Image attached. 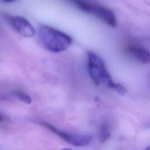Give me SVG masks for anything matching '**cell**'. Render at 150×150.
Here are the masks:
<instances>
[{"instance_id":"52a82bcc","label":"cell","mask_w":150,"mask_h":150,"mask_svg":"<svg viewBox=\"0 0 150 150\" xmlns=\"http://www.w3.org/2000/svg\"><path fill=\"white\" fill-rule=\"evenodd\" d=\"M110 125L107 121H104L101 124L99 131V141L101 143L105 142L110 137Z\"/></svg>"},{"instance_id":"ba28073f","label":"cell","mask_w":150,"mask_h":150,"mask_svg":"<svg viewBox=\"0 0 150 150\" xmlns=\"http://www.w3.org/2000/svg\"><path fill=\"white\" fill-rule=\"evenodd\" d=\"M13 94L17 97L20 101H22V102L26 103V104H30L32 103V99L29 95H28L25 92L20 90H16L13 91Z\"/></svg>"},{"instance_id":"9c48e42d","label":"cell","mask_w":150,"mask_h":150,"mask_svg":"<svg viewBox=\"0 0 150 150\" xmlns=\"http://www.w3.org/2000/svg\"><path fill=\"white\" fill-rule=\"evenodd\" d=\"M5 120L4 117L0 114V122H3Z\"/></svg>"},{"instance_id":"3957f363","label":"cell","mask_w":150,"mask_h":150,"mask_svg":"<svg viewBox=\"0 0 150 150\" xmlns=\"http://www.w3.org/2000/svg\"><path fill=\"white\" fill-rule=\"evenodd\" d=\"M82 11L92 15L110 26L115 27L116 17L112 11L91 0H69Z\"/></svg>"},{"instance_id":"7a4b0ae2","label":"cell","mask_w":150,"mask_h":150,"mask_svg":"<svg viewBox=\"0 0 150 150\" xmlns=\"http://www.w3.org/2000/svg\"><path fill=\"white\" fill-rule=\"evenodd\" d=\"M38 38L41 45L46 50L54 53L67 50L73 41L69 35L46 25L39 26Z\"/></svg>"},{"instance_id":"30bf717a","label":"cell","mask_w":150,"mask_h":150,"mask_svg":"<svg viewBox=\"0 0 150 150\" xmlns=\"http://www.w3.org/2000/svg\"><path fill=\"white\" fill-rule=\"evenodd\" d=\"M4 2H13L16 0H2Z\"/></svg>"},{"instance_id":"8fae6325","label":"cell","mask_w":150,"mask_h":150,"mask_svg":"<svg viewBox=\"0 0 150 150\" xmlns=\"http://www.w3.org/2000/svg\"><path fill=\"white\" fill-rule=\"evenodd\" d=\"M144 150H150V145H149V146H148L146 148H145L144 149Z\"/></svg>"},{"instance_id":"8992f818","label":"cell","mask_w":150,"mask_h":150,"mask_svg":"<svg viewBox=\"0 0 150 150\" xmlns=\"http://www.w3.org/2000/svg\"><path fill=\"white\" fill-rule=\"evenodd\" d=\"M124 53L139 63H150V52L145 47L135 43H128L124 48Z\"/></svg>"},{"instance_id":"7c38bea8","label":"cell","mask_w":150,"mask_h":150,"mask_svg":"<svg viewBox=\"0 0 150 150\" xmlns=\"http://www.w3.org/2000/svg\"><path fill=\"white\" fill-rule=\"evenodd\" d=\"M62 150H71V149H68V148H64V149H62Z\"/></svg>"},{"instance_id":"5b68a950","label":"cell","mask_w":150,"mask_h":150,"mask_svg":"<svg viewBox=\"0 0 150 150\" xmlns=\"http://www.w3.org/2000/svg\"><path fill=\"white\" fill-rule=\"evenodd\" d=\"M4 17L9 24L22 36L31 38L34 36L35 30L33 26L24 17L7 14L5 15Z\"/></svg>"},{"instance_id":"277c9868","label":"cell","mask_w":150,"mask_h":150,"mask_svg":"<svg viewBox=\"0 0 150 150\" xmlns=\"http://www.w3.org/2000/svg\"><path fill=\"white\" fill-rule=\"evenodd\" d=\"M36 123L53 132L69 144L76 146H86L90 144L92 140V137L90 135L69 134L63 132L54 126L45 121H36Z\"/></svg>"},{"instance_id":"6da1fadb","label":"cell","mask_w":150,"mask_h":150,"mask_svg":"<svg viewBox=\"0 0 150 150\" xmlns=\"http://www.w3.org/2000/svg\"><path fill=\"white\" fill-rule=\"evenodd\" d=\"M87 65L90 76L96 86L102 83L121 95L127 93L124 86L113 80L102 59L91 51L87 53Z\"/></svg>"}]
</instances>
